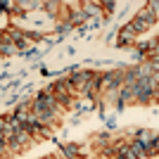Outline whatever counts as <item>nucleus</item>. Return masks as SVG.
Segmentation results:
<instances>
[{"mask_svg": "<svg viewBox=\"0 0 159 159\" xmlns=\"http://www.w3.org/2000/svg\"><path fill=\"white\" fill-rule=\"evenodd\" d=\"M24 131L31 133L33 138H36V143H38V140H50V138H52V128H50V126H43V124H38L33 114H29V119L24 121Z\"/></svg>", "mask_w": 159, "mask_h": 159, "instance_id": "1", "label": "nucleus"}, {"mask_svg": "<svg viewBox=\"0 0 159 159\" xmlns=\"http://www.w3.org/2000/svg\"><path fill=\"white\" fill-rule=\"evenodd\" d=\"M93 76H95V71L93 69H76V71H71V76H66L69 79V83H71L76 90H79V95L86 90V86L93 81Z\"/></svg>", "mask_w": 159, "mask_h": 159, "instance_id": "2", "label": "nucleus"}, {"mask_svg": "<svg viewBox=\"0 0 159 159\" xmlns=\"http://www.w3.org/2000/svg\"><path fill=\"white\" fill-rule=\"evenodd\" d=\"M66 7H69L66 21H69L71 26H83V24L88 21V17L83 14V10H81V2H66Z\"/></svg>", "mask_w": 159, "mask_h": 159, "instance_id": "3", "label": "nucleus"}, {"mask_svg": "<svg viewBox=\"0 0 159 159\" xmlns=\"http://www.w3.org/2000/svg\"><path fill=\"white\" fill-rule=\"evenodd\" d=\"M60 159H81V147L76 143H60Z\"/></svg>", "mask_w": 159, "mask_h": 159, "instance_id": "4", "label": "nucleus"}, {"mask_svg": "<svg viewBox=\"0 0 159 159\" xmlns=\"http://www.w3.org/2000/svg\"><path fill=\"white\" fill-rule=\"evenodd\" d=\"M135 43V33H133V29L128 26H121L119 29V36H116V45L119 48H128V45H133Z\"/></svg>", "mask_w": 159, "mask_h": 159, "instance_id": "5", "label": "nucleus"}, {"mask_svg": "<svg viewBox=\"0 0 159 159\" xmlns=\"http://www.w3.org/2000/svg\"><path fill=\"white\" fill-rule=\"evenodd\" d=\"M100 5H102L100 0H93V2L86 0V2H81V10H83V14L90 19V17H100V12H102V7H100Z\"/></svg>", "mask_w": 159, "mask_h": 159, "instance_id": "6", "label": "nucleus"}, {"mask_svg": "<svg viewBox=\"0 0 159 159\" xmlns=\"http://www.w3.org/2000/svg\"><path fill=\"white\" fill-rule=\"evenodd\" d=\"M43 0H19L17 2V7H19V12L24 14V12H33V10H43Z\"/></svg>", "mask_w": 159, "mask_h": 159, "instance_id": "7", "label": "nucleus"}, {"mask_svg": "<svg viewBox=\"0 0 159 159\" xmlns=\"http://www.w3.org/2000/svg\"><path fill=\"white\" fill-rule=\"evenodd\" d=\"M14 138H17V143H19V145H21V150H26V147L36 145V138H33L31 133H26V131H24V128H21V131L17 133Z\"/></svg>", "mask_w": 159, "mask_h": 159, "instance_id": "8", "label": "nucleus"}, {"mask_svg": "<svg viewBox=\"0 0 159 159\" xmlns=\"http://www.w3.org/2000/svg\"><path fill=\"white\" fill-rule=\"evenodd\" d=\"M112 143V133H95L93 138H90V145H100V147H107Z\"/></svg>", "mask_w": 159, "mask_h": 159, "instance_id": "9", "label": "nucleus"}, {"mask_svg": "<svg viewBox=\"0 0 159 159\" xmlns=\"http://www.w3.org/2000/svg\"><path fill=\"white\" fill-rule=\"evenodd\" d=\"M21 33H24V38H26L31 45H33V43H40V40L45 38V33H43V31H33V29H21Z\"/></svg>", "mask_w": 159, "mask_h": 159, "instance_id": "10", "label": "nucleus"}, {"mask_svg": "<svg viewBox=\"0 0 159 159\" xmlns=\"http://www.w3.org/2000/svg\"><path fill=\"white\" fill-rule=\"evenodd\" d=\"M60 5H62V2H57V0H55V2H52V0H48L45 5H43V10H45L48 17L57 19V17H60Z\"/></svg>", "mask_w": 159, "mask_h": 159, "instance_id": "11", "label": "nucleus"}, {"mask_svg": "<svg viewBox=\"0 0 159 159\" xmlns=\"http://www.w3.org/2000/svg\"><path fill=\"white\" fill-rule=\"evenodd\" d=\"M102 12H105V17H109V14H114V10H116V2H114V0H105V2H102Z\"/></svg>", "mask_w": 159, "mask_h": 159, "instance_id": "12", "label": "nucleus"}, {"mask_svg": "<svg viewBox=\"0 0 159 159\" xmlns=\"http://www.w3.org/2000/svg\"><path fill=\"white\" fill-rule=\"evenodd\" d=\"M55 29H57V33H66V31H71V24H69V21H60V24H57V26H55Z\"/></svg>", "mask_w": 159, "mask_h": 159, "instance_id": "13", "label": "nucleus"}, {"mask_svg": "<svg viewBox=\"0 0 159 159\" xmlns=\"http://www.w3.org/2000/svg\"><path fill=\"white\" fill-rule=\"evenodd\" d=\"M5 128H7V124H5V116H0V133H5Z\"/></svg>", "mask_w": 159, "mask_h": 159, "instance_id": "14", "label": "nucleus"}, {"mask_svg": "<svg viewBox=\"0 0 159 159\" xmlns=\"http://www.w3.org/2000/svg\"><path fill=\"white\" fill-rule=\"evenodd\" d=\"M114 159H121V157H114Z\"/></svg>", "mask_w": 159, "mask_h": 159, "instance_id": "15", "label": "nucleus"}]
</instances>
